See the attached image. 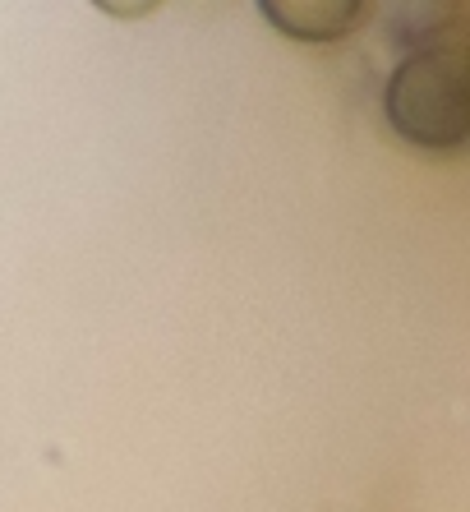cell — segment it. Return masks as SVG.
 I'll use <instances>...</instances> for the list:
<instances>
[{
  "label": "cell",
  "mask_w": 470,
  "mask_h": 512,
  "mask_svg": "<svg viewBox=\"0 0 470 512\" xmlns=\"http://www.w3.org/2000/svg\"><path fill=\"white\" fill-rule=\"evenodd\" d=\"M388 125L415 148L470 139V42H434L401 60L383 93Z\"/></svg>",
  "instance_id": "obj_1"
},
{
  "label": "cell",
  "mask_w": 470,
  "mask_h": 512,
  "mask_svg": "<svg viewBox=\"0 0 470 512\" xmlns=\"http://www.w3.org/2000/svg\"><path fill=\"white\" fill-rule=\"evenodd\" d=\"M268 24L300 42H337L355 33L365 19L369 0H259Z\"/></svg>",
  "instance_id": "obj_2"
},
{
  "label": "cell",
  "mask_w": 470,
  "mask_h": 512,
  "mask_svg": "<svg viewBox=\"0 0 470 512\" xmlns=\"http://www.w3.org/2000/svg\"><path fill=\"white\" fill-rule=\"evenodd\" d=\"M97 10H106V14H116V19H139V14H148V10H157L162 0H93Z\"/></svg>",
  "instance_id": "obj_3"
}]
</instances>
